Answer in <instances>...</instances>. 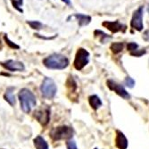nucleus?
<instances>
[{
  "instance_id": "26",
  "label": "nucleus",
  "mask_w": 149,
  "mask_h": 149,
  "mask_svg": "<svg viewBox=\"0 0 149 149\" xmlns=\"http://www.w3.org/2000/svg\"><path fill=\"white\" fill-rule=\"evenodd\" d=\"M143 39L146 42H149V30H146L143 33Z\"/></svg>"
},
{
  "instance_id": "24",
  "label": "nucleus",
  "mask_w": 149,
  "mask_h": 149,
  "mask_svg": "<svg viewBox=\"0 0 149 149\" xmlns=\"http://www.w3.org/2000/svg\"><path fill=\"white\" fill-rule=\"evenodd\" d=\"M138 48H139V45H138L137 43H135V42H130V43L127 45V49H128V51H130V53H131V52H134V51H136Z\"/></svg>"
},
{
  "instance_id": "17",
  "label": "nucleus",
  "mask_w": 149,
  "mask_h": 149,
  "mask_svg": "<svg viewBox=\"0 0 149 149\" xmlns=\"http://www.w3.org/2000/svg\"><path fill=\"white\" fill-rule=\"evenodd\" d=\"M95 36H96V37H99L100 38V41L102 43H105L106 41H108V40L112 38L111 36L105 34L104 32H103L102 31H99V30L95 31Z\"/></svg>"
},
{
  "instance_id": "23",
  "label": "nucleus",
  "mask_w": 149,
  "mask_h": 149,
  "mask_svg": "<svg viewBox=\"0 0 149 149\" xmlns=\"http://www.w3.org/2000/svg\"><path fill=\"white\" fill-rule=\"evenodd\" d=\"M66 148L67 149H78V146H77L75 140H73L72 139L67 140L66 141Z\"/></svg>"
},
{
  "instance_id": "3",
  "label": "nucleus",
  "mask_w": 149,
  "mask_h": 149,
  "mask_svg": "<svg viewBox=\"0 0 149 149\" xmlns=\"http://www.w3.org/2000/svg\"><path fill=\"white\" fill-rule=\"evenodd\" d=\"M49 135L54 141H60L63 139L69 140L72 139L73 137L74 130L72 129V127L67 125H62V126L53 128L50 130Z\"/></svg>"
},
{
  "instance_id": "27",
  "label": "nucleus",
  "mask_w": 149,
  "mask_h": 149,
  "mask_svg": "<svg viewBox=\"0 0 149 149\" xmlns=\"http://www.w3.org/2000/svg\"><path fill=\"white\" fill-rule=\"evenodd\" d=\"M63 2H64L65 4H67V5H71V1L70 0H62Z\"/></svg>"
},
{
  "instance_id": "16",
  "label": "nucleus",
  "mask_w": 149,
  "mask_h": 149,
  "mask_svg": "<svg viewBox=\"0 0 149 149\" xmlns=\"http://www.w3.org/2000/svg\"><path fill=\"white\" fill-rule=\"evenodd\" d=\"M66 88H67V89H68V93L76 94L78 86H77V83H76L75 79L71 75L68 77V79H67V80H66Z\"/></svg>"
},
{
  "instance_id": "28",
  "label": "nucleus",
  "mask_w": 149,
  "mask_h": 149,
  "mask_svg": "<svg viewBox=\"0 0 149 149\" xmlns=\"http://www.w3.org/2000/svg\"><path fill=\"white\" fill-rule=\"evenodd\" d=\"M94 149H98V148H97V147H96V148H94Z\"/></svg>"
},
{
  "instance_id": "9",
  "label": "nucleus",
  "mask_w": 149,
  "mask_h": 149,
  "mask_svg": "<svg viewBox=\"0 0 149 149\" xmlns=\"http://www.w3.org/2000/svg\"><path fill=\"white\" fill-rule=\"evenodd\" d=\"M4 68L9 72H23L25 71V65L23 63L16 60H6L0 63Z\"/></svg>"
},
{
  "instance_id": "6",
  "label": "nucleus",
  "mask_w": 149,
  "mask_h": 149,
  "mask_svg": "<svg viewBox=\"0 0 149 149\" xmlns=\"http://www.w3.org/2000/svg\"><path fill=\"white\" fill-rule=\"evenodd\" d=\"M33 116L42 126H47L49 123L51 116L50 107L48 105H45L38 108V109L34 111Z\"/></svg>"
},
{
  "instance_id": "2",
  "label": "nucleus",
  "mask_w": 149,
  "mask_h": 149,
  "mask_svg": "<svg viewBox=\"0 0 149 149\" xmlns=\"http://www.w3.org/2000/svg\"><path fill=\"white\" fill-rule=\"evenodd\" d=\"M18 97L20 100L21 109L25 113H30L32 108L37 104V99L35 95L29 88H22L19 91Z\"/></svg>"
},
{
  "instance_id": "21",
  "label": "nucleus",
  "mask_w": 149,
  "mask_h": 149,
  "mask_svg": "<svg viewBox=\"0 0 149 149\" xmlns=\"http://www.w3.org/2000/svg\"><path fill=\"white\" fill-rule=\"evenodd\" d=\"M124 85L127 88H133L134 86H135V80H134V79H132L130 76L126 77L125 79H124Z\"/></svg>"
},
{
  "instance_id": "4",
  "label": "nucleus",
  "mask_w": 149,
  "mask_h": 149,
  "mask_svg": "<svg viewBox=\"0 0 149 149\" xmlns=\"http://www.w3.org/2000/svg\"><path fill=\"white\" fill-rule=\"evenodd\" d=\"M39 89L40 92H41L42 97L47 99H53L56 97L57 92V87L56 82L54 81V79L48 77H46L43 79L41 85L39 87Z\"/></svg>"
},
{
  "instance_id": "12",
  "label": "nucleus",
  "mask_w": 149,
  "mask_h": 149,
  "mask_svg": "<svg viewBox=\"0 0 149 149\" xmlns=\"http://www.w3.org/2000/svg\"><path fill=\"white\" fill-rule=\"evenodd\" d=\"M70 18H75L78 21L79 27L86 26V25L89 24L91 22V17L89 15H82V13H75V15H73L72 16L71 15L68 19H70Z\"/></svg>"
},
{
  "instance_id": "25",
  "label": "nucleus",
  "mask_w": 149,
  "mask_h": 149,
  "mask_svg": "<svg viewBox=\"0 0 149 149\" xmlns=\"http://www.w3.org/2000/svg\"><path fill=\"white\" fill-rule=\"evenodd\" d=\"M146 53V51L145 49H143V50L137 49L136 51L131 52V53H130V56H136V57H140V56H142L143 55H145Z\"/></svg>"
},
{
  "instance_id": "18",
  "label": "nucleus",
  "mask_w": 149,
  "mask_h": 149,
  "mask_svg": "<svg viewBox=\"0 0 149 149\" xmlns=\"http://www.w3.org/2000/svg\"><path fill=\"white\" fill-rule=\"evenodd\" d=\"M123 47H124V44L121 43V42H114L111 45V47L110 49L112 50V52L113 54H119L120 53L121 51L123 50Z\"/></svg>"
},
{
  "instance_id": "11",
  "label": "nucleus",
  "mask_w": 149,
  "mask_h": 149,
  "mask_svg": "<svg viewBox=\"0 0 149 149\" xmlns=\"http://www.w3.org/2000/svg\"><path fill=\"white\" fill-rule=\"evenodd\" d=\"M115 146L118 149H127L129 146V141L124 135L119 130H116V137H115Z\"/></svg>"
},
{
  "instance_id": "5",
  "label": "nucleus",
  "mask_w": 149,
  "mask_h": 149,
  "mask_svg": "<svg viewBox=\"0 0 149 149\" xmlns=\"http://www.w3.org/2000/svg\"><path fill=\"white\" fill-rule=\"evenodd\" d=\"M89 52L85 48L80 47L77 50L75 59L73 62V65L75 69L78 71H81L88 63H89Z\"/></svg>"
},
{
  "instance_id": "1",
  "label": "nucleus",
  "mask_w": 149,
  "mask_h": 149,
  "mask_svg": "<svg viewBox=\"0 0 149 149\" xmlns=\"http://www.w3.org/2000/svg\"><path fill=\"white\" fill-rule=\"evenodd\" d=\"M69 59L61 54H52L43 60L45 67L50 70H63L68 67Z\"/></svg>"
},
{
  "instance_id": "19",
  "label": "nucleus",
  "mask_w": 149,
  "mask_h": 149,
  "mask_svg": "<svg viewBox=\"0 0 149 149\" xmlns=\"http://www.w3.org/2000/svg\"><path fill=\"white\" fill-rule=\"evenodd\" d=\"M27 23H28L30 26H31V28L33 29V30H36V31H40V30H42L43 29V23L42 22H40L38 21H28L27 22Z\"/></svg>"
},
{
  "instance_id": "13",
  "label": "nucleus",
  "mask_w": 149,
  "mask_h": 149,
  "mask_svg": "<svg viewBox=\"0 0 149 149\" xmlns=\"http://www.w3.org/2000/svg\"><path fill=\"white\" fill-rule=\"evenodd\" d=\"M13 91H15V87H8L5 92L4 95V98L5 100L11 105L13 106L16 103V99H15V96L13 94Z\"/></svg>"
},
{
  "instance_id": "20",
  "label": "nucleus",
  "mask_w": 149,
  "mask_h": 149,
  "mask_svg": "<svg viewBox=\"0 0 149 149\" xmlns=\"http://www.w3.org/2000/svg\"><path fill=\"white\" fill-rule=\"evenodd\" d=\"M11 2H12V5H13V8H15L20 13H23V10L22 9V6L23 4V0H11Z\"/></svg>"
},
{
  "instance_id": "14",
  "label": "nucleus",
  "mask_w": 149,
  "mask_h": 149,
  "mask_svg": "<svg viewBox=\"0 0 149 149\" xmlns=\"http://www.w3.org/2000/svg\"><path fill=\"white\" fill-rule=\"evenodd\" d=\"M88 103H89V105L91 106V108L95 111L98 110L103 104L101 98L97 96V95H91V96L88 97Z\"/></svg>"
},
{
  "instance_id": "22",
  "label": "nucleus",
  "mask_w": 149,
  "mask_h": 149,
  "mask_svg": "<svg viewBox=\"0 0 149 149\" xmlns=\"http://www.w3.org/2000/svg\"><path fill=\"white\" fill-rule=\"evenodd\" d=\"M4 38H5V40H6V45H7L10 48H12V49H20V46H18V45H17V44H15V42L11 41V40L7 38V36H6V35H5Z\"/></svg>"
},
{
  "instance_id": "7",
  "label": "nucleus",
  "mask_w": 149,
  "mask_h": 149,
  "mask_svg": "<svg viewBox=\"0 0 149 149\" xmlns=\"http://www.w3.org/2000/svg\"><path fill=\"white\" fill-rule=\"evenodd\" d=\"M143 13H144V6H139L136 11L134 12L131 21H130V27L133 30L138 31H141L144 28L143 24Z\"/></svg>"
},
{
  "instance_id": "15",
  "label": "nucleus",
  "mask_w": 149,
  "mask_h": 149,
  "mask_svg": "<svg viewBox=\"0 0 149 149\" xmlns=\"http://www.w3.org/2000/svg\"><path fill=\"white\" fill-rule=\"evenodd\" d=\"M33 144L36 149H49L47 142L41 136H37L33 139Z\"/></svg>"
},
{
  "instance_id": "8",
  "label": "nucleus",
  "mask_w": 149,
  "mask_h": 149,
  "mask_svg": "<svg viewBox=\"0 0 149 149\" xmlns=\"http://www.w3.org/2000/svg\"><path fill=\"white\" fill-rule=\"evenodd\" d=\"M106 85L110 90L115 92L119 97H123V99H130V95L129 94V92H127V90L125 89V88L119 84L116 81H114L113 79H108L106 81Z\"/></svg>"
},
{
  "instance_id": "10",
  "label": "nucleus",
  "mask_w": 149,
  "mask_h": 149,
  "mask_svg": "<svg viewBox=\"0 0 149 149\" xmlns=\"http://www.w3.org/2000/svg\"><path fill=\"white\" fill-rule=\"evenodd\" d=\"M103 26H104L105 28H107L111 32L113 33H117L120 31L124 32L126 30V26L121 24L119 21H114V22H104Z\"/></svg>"
}]
</instances>
